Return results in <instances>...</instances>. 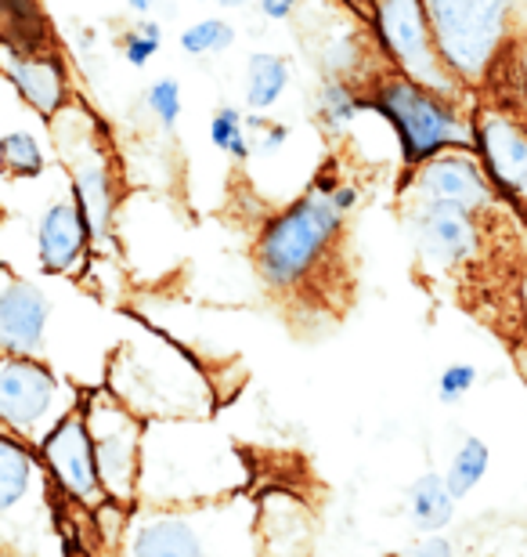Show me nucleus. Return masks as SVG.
Listing matches in <instances>:
<instances>
[{
  "mask_svg": "<svg viewBox=\"0 0 527 557\" xmlns=\"http://www.w3.org/2000/svg\"><path fill=\"white\" fill-rule=\"evenodd\" d=\"M365 102L398 135L401 160L409 166H423L448 149H474V124H463L455 98L448 91H434L405 73L379 76Z\"/></svg>",
  "mask_w": 527,
  "mask_h": 557,
  "instance_id": "nucleus-3",
  "label": "nucleus"
},
{
  "mask_svg": "<svg viewBox=\"0 0 527 557\" xmlns=\"http://www.w3.org/2000/svg\"><path fill=\"white\" fill-rule=\"evenodd\" d=\"M289 62L283 54L272 51H256L250 54V65H246V106L253 113H267L272 106H278V98L286 95L289 87Z\"/></svg>",
  "mask_w": 527,
  "mask_h": 557,
  "instance_id": "nucleus-18",
  "label": "nucleus"
},
{
  "mask_svg": "<svg viewBox=\"0 0 527 557\" xmlns=\"http://www.w3.org/2000/svg\"><path fill=\"white\" fill-rule=\"evenodd\" d=\"M469 124H474V149L499 196H506L510 203H527V131L513 116L491 109Z\"/></svg>",
  "mask_w": 527,
  "mask_h": 557,
  "instance_id": "nucleus-10",
  "label": "nucleus"
},
{
  "mask_svg": "<svg viewBox=\"0 0 527 557\" xmlns=\"http://www.w3.org/2000/svg\"><path fill=\"white\" fill-rule=\"evenodd\" d=\"M412 236H416V250L426 264L459 269V264L474 261L480 247L477 210L448 203V199H423L412 210Z\"/></svg>",
  "mask_w": 527,
  "mask_h": 557,
  "instance_id": "nucleus-9",
  "label": "nucleus"
},
{
  "mask_svg": "<svg viewBox=\"0 0 527 557\" xmlns=\"http://www.w3.org/2000/svg\"><path fill=\"white\" fill-rule=\"evenodd\" d=\"M4 73H8V81L15 84V91L29 102V109H37L43 120L59 116V109L65 106V70H62L59 54L8 51Z\"/></svg>",
  "mask_w": 527,
  "mask_h": 557,
  "instance_id": "nucleus-15",
  "label": "nucleus"
},
{
  "mask_svg": "<svg viewBox=\"0 0 527 557\" xmlns=\"http://www.w3.org/2000/svg\"><path fill=\"white\" fill-rule=\"evenodd\" d=\"M127 4L134 11H141V15H149V11H152V0H127Z\"/></svg>",
  "mask_w": 527,
  "mask_h": 557,
  "instance_id": "nucleus-31",
  "label": "nucleus"
},
{
  "mask_svg": "<svg viewBox=\"0 0 527 557\" xmlns=\"http://www.w3.org/2000/svg\"><path fill=\"white\" fill-rule=\"evenodd\" d=\"M416 188L423 199H448V203H463L477 214L495 203L499 188L491 185V177L485 171V163L474 152L459 149V152H441L434 160H426L416 166Z\"/></svg>",
  "mask_w": 527,
  "mask_h": 557,
  "instance_id": "nucleus-12",
  "label": "nucleus"
},
{
  "mask_svg": "<svg viewBox=\"0 0 527 557\" xmlns=\"http://www.w3.org/2000/svg\"><path fill=\"white\" fill-rule=\"evenodd\" d=\"M336 185H315L304 199L286 207L264 225L256 239V269L272 289H293L329 258L343 232V210L332 196Z\"/></svg>",
  "mask_w": 527,
  "mask_h": 557,
  "instance_id": "nucleus-2",
  "label": "nucleus"
},
{
  "mask_svg": "<svg viewBox=\"0 0 527 557\" xmlns=\"http://www.w3.org/2000/svg\"><path fill=\"white\" fill-rule=\"evenodd\" d=\"M297 4H300V0H256L261 15H264V18H272V22H286V18L297 11Z\"/></svg>",
  "mask_w": 527,
  "mask_h": 557,
  "instance_id": "nucleus-29",
  "label": "nucleus"
},
{
  "mask_svg": "<svg viewBox=\"0 0 527 557\" xmlns=\"http://www.w3.org/2000/svg\"><path fill=\"white\" fill-rule=\"evenodd\" d=\"M343 4H354V8H368V11H373L376 0H343Z\"/></svg>",
  "mask_w": 527,
  "mask_h": 557,
  "instance_id": "nucleus-33",
  "label": "nucleus"
},
{
  "mask_svg": "<svg viewBox=\"0 0 527 557\" xmlns=\"http://www.w3.org/2000/svg\"><path fill=\"white\" fill-rule=\"evenodd\" d=\"M51 326V300L40 286L22 283V278L8 275V286L0 294V344L8 355H22V359H37L43 351Z\"/></svg>",
  "mask_w": 527,
  "mask_h": 557,
  "instance_id": "nucleus-13",
  "label": "nucleus"
},
{
  "mask_svg": "<svg viewBox=\"0 0 527 557\" xmlns=\"http://www.w3.org/2000/svg\"><path fill=\"white\" fill-rule=\"evenodd\" d=\"M0 152H4L8 174H15V177H40L43 174V149L37 145V138L26 135V131H8L4 141H0Z\"/></svg>",
  "mask_w": 527,
  "mask_h": 557,
  "instance_id": "nucleus-24",
  "label": "nucleus"
},
{
  "mask_svg": "<svg viewBox=\"0 0 527 557\" xmlns=\"http://www.w3.org/2000/svg\"><path fill=\"white\" fill-rule=\"evenodd\" d=\"M368 15H373L379 48L394 62L398 73L434 87V91L455 95L459 81L444 65L441 51H437L430 15H426L423 0H376Z\"/></svg>",
  "mask_w": 527,
  "mask_h": 557,
  "instance_id": "nucleus-8",
  "label": "nucleus"
},
{
  "mask_svg": "<svg viewBox=\"0 0 527 557\" xmlns=\"http://www.w3.org/2000/svg\"><path fill=\"white\" fill-rule=\"evenodd\" d=\"M87 243H91V225H87V218H84L80 199H76L73 188H70V196L51 199L48 210H43L40 221H37L40 269L51 272V275L73 272L84 258Z\"/></svg>",
  "mask_w": 527,
  "mask_h": 557,
  "instance_id": "nucleus-14",
  "label": "nucleus"
},
{
  "mask_svg": "<svg viewBox=\"0 0 527 557\" xmlns=\"http://www.w3.org/2000/svg\"><path fill=\"white\" fill-rule=\"evenodd\" d=\"M43 460H48L51 474L59 478V485L80 504H98V496L105 493L102 478H98L95 460V442L87 431L84 409H76L73 417H65L59 428L48 434V442L40 445Z\"/></svg>",
  "mask_w": 527,
  "mask_h": 557,
  "instance_id": "nucleus-11",
  "label": "nucleus"
},
{
  "mask_svg": "<svg viewBox=\"0 0 527 557\" xmlns=\"http://www.w3.org/2000/svg\"><path fill=\"white\" fill-rule=\"evenodd\" d=\"M488 463H491V453L480 438H466L459 445V453L452 456V467H448V478H444L448 488H452V496L463 499L474 493L480 485V478L488 474Z\"/></svg>",
  "mask_w": 527,
  "mask_h": 557,
  "instance_id": "nucleus-21",
  "label": "nucleus"
},
{
  "mask_svg": "<svg viewBox=\"0 0 527 557\" xmlns=\"http://www.w3.org/2000/svg\"><path fill=\"white\" fill-rule=\"evenodd\" d=\"M405 504H409V518H412V525H416V532L434 536V532H441L448 521H452L455 496H452V488H448L444 478L423 474L409 485Z\"/></svg>",
  "mask_w": 527,
  "mask_h": 557,
  "instance_id": "nucleus-17",
  "label": "nucleus"
},
{
  "mask_svg": "<svg viewBox=\"0 0 527 557\" xmlns=\"http://www.w3.org/2000/svg\"><path fill=\"white\" fill-rule=\"evenodd\" d=\"M253 507L231 496L206 507L152 510L130 529L123 557H256Z\"/></svg>",
  "mask_w": 527,
  "mask_h": 557,
  "instance_id": "nucleus-1",
  "label": "nucleus"
},
{
  "mask_svg": "<svg viewBox=\"0 0 527 557\" xmlns=\"http://www.w3.org/2000/svg\"><path fill=\"white\" fill-rule=\"evenodd\" d=\"M365 109H368L365 98L354 91L351 81H340V76H325V84L315 95V113H318L322 127L329 131V135L347 131L357 116L365 113Z\"/></svg>",
  "mask_w": 527,
  "mask_h": 557,
  "instance_id": "nucleus-20",
  "label": "nucleus"
},
{
  "mask_svg": "<svg viewBox=\"0 0 527 557\" xmlns=\"http://www.w3.org/2000/svg\"><path fill=\"white\" fill-rule=\"evenodd\" d=\"M235 44V26L224 18H203V22H192L185 33H181V51L185 54H224Z\"/></svg>",
  "mask_w": 527,
  "mask_h": 557,
  "instance_id": "nucleus-23",
  "label": "nucleus"
},
{
  "mask_svg": "<svg viewBox=\"0 0 527 557\" xmlns=\"http://www.w3.org/2000/svg\"><path fill=\"white\" fill-rule=\"evenodd\" d=\"M242 485V467L235 463L231 449L217 442L196 438L192 449L181 442V423L166 428H145L141 456V493L155 504H188V499H224V493Z\"/></svg>",
  "mask_w": 527,
  "mask_h": 557,
  "instance_id": "nucleus-4",
  "label": "nucleus"
},
{
  "mask_svg": "<svg viewBox=\"0 0 527 557\" xmlns=\"http://www.w3.org/2000/svg\"><path fill=\"white\" fill-rule=\"evenodd\" d=\"M80 409V398L48 366L22 355H4L0 362V417L15 438L48 442V434L65 417Z\"/></svg>",
  "mask_w": 527,
  "mask_h": 557,
  "instance_id": "nucleus-6",
  "label": "nucleus"
},
{
  "mask_svg": "<svg viewBox=\"0 0 527 557\" xmlns=\"http://www.w3.org/2000/svg\"><path fill=\"white\" fill-rule=\"evenodd\" d=\"M246 124H250V135H256V152L261 156H275L289 141V127L272 124V120H261V113H253Z\"/></svg>",
  "mask_w": 527,
  "mask_h": 557,
  "instance_id": "nucleus-28",
  "label": "nucleus"
},
{
  "mask_svg": "<svg viewBox=\"0 0 527 557\" xmlns=\"http://www.w3.org/2000/svg\"><path fill=\"white\" fill-rule=\"evenodd\" d=\"M73 196L80 199L84 218L91 225V239H105L112 225V210H116V182L102 152L84 145L80 160L73 163Z\"/></svg>",
  "mask_w": 527,
  "mask_h": 557,
  "instance_id": "nucleus-16",
  "label": "nucleus"
},
{
  "mask_svg": "<svg viewBox=\"0 0 527 557\" xmlns=\"http://www.w3.org/2000/svg\"><path fill=\"white\" fill-rule=\"evenodd\" d=\"M444 65L459 84L488 76L510 29L513 0H423Z\"/></svg>",
  "mask_w": 527,
  "mask_h": 557,
  "instance_id": "nucleus-5",
  "label": "nucleus"
},
{
  "mask_svg": "<svg viewBox=\"0 0 527 557\" xmlns=\"http://www.w3.org/2000/svg\"><path fill=\"white\" fill-rule=\"evenodd\" d=\"M84 420L95 442L98 478L105 485V496L130 504L141 488V456H145V423L130 406H123L116 395L95 392L87 395Z\"/></svg>",
  "mask_w": 527,
  "mask_h": 557,
  "instance_id": "nucleus-7",
  "label": "nucleus"
},
{
  "mask_svg": "<svg viewBox=\"0 0 527 557\" xmlns=\"http://www.w3.org/2000/svg\"><path fill=\"white\" fill-rule=\"evenodd\" d=\"M163 48V29H160V22H141L138 29H130L127 37H123V59H127L130 65H149L155 54H160Z\"/></svg>",
  "mask_w": 527,
  "mask_h": 557,
  "instance_id": "nucleus-26",
  "label": "nucleus"
},
{
  "mask_svg": "<svg viewBox=\"0 0 527 557\" xmlns=\"http://www.w3.org/2000/svg\"><path fill=\"white\" fill-rule=\"evenodd\" d=\"M477 381H480L477 366H469V362H452V366H444L441 376H437V398H441L444 406L463 403V398L477 387Z\"/></svg>",
  "mask_w": 527,
  "mask_h": 557,
  "instance_id": "nucleus-27",
  "label": "nucleus"
},
{
  "mask_svg": "<svg viewBox=\"0 0 527 557\" xmlns=\"http://www.w3.org/2000/svg\"><path fill=\"white\" fill-rule=\"evenodd\" d=\"M217 8H246V4H253V0H213Z\"/></svg>",
  "mask_w": 527,
  "mask_h": 557,
  "instance_id": "nucleus-32",
  "label": "nucleus"
},
{
  "mask_svg": "<svg viewBox=\"0 0 527 557\" xmlns=\"http://www.w3.org/2000/svg\"><path fill=\"white\" fill-rule=\"evenodd\" d=\"M416 557H452V543L434 532V536H426L416 547Z\"/></svg>",
  "mask_w": 527,
  "mask_h": 557,
  "instance_id": "nucleus-30",
  "label": "nucleus"
},
{
  "mask_svg": "<svg viewBox=\"0 0 527 557\" xmlns=\"http://www.w3.org/2000/svg\"><path fill=\"white\" fill-rule=\"evenodd\" d=\"M4 40L15 54H40L48 48V22L40 15L37 0H4Z\"/></svg>",
  "mask_w": 527,
  "mask_h": 557,
  "instance_id": "nucleus-19",
  "label": "nucleus"
},
{
  "mask_svg": "<svg viewBox=\"0 0 527 557\" xmlns=\"http://www.w3.org/2000/svg\"><path fill=\"white\" fill-rule=\"evenodd\" d=\"M145 106H149V113L160 120L166 131H174L177 120H181V84H177L174 76L155 81L149 91H145Z\"/></svg>",
  "mask_w": 527,
  "mask_h": 557,
  "instance_id": "nucleus-25",
  "label": "nucleus"
},
{
  "mask_svg": "<svg viewBox=\"0 0 527 557\" xmlns=\"http://www.w3.org/2000/svg\"><path fill=\"white\" fill-rule=\"evenodd\" d=\"M210 141L213 149H221L224 156H231L235 163H246L253 152L250 124L242 120V113L235 106H221L210 120Z\"/></svg>",
  "mask_w": 527,
  "mask_h": 557,
  "instance_id": "nucleus-22",
  "label": "nucleus"
}]
</instances>
